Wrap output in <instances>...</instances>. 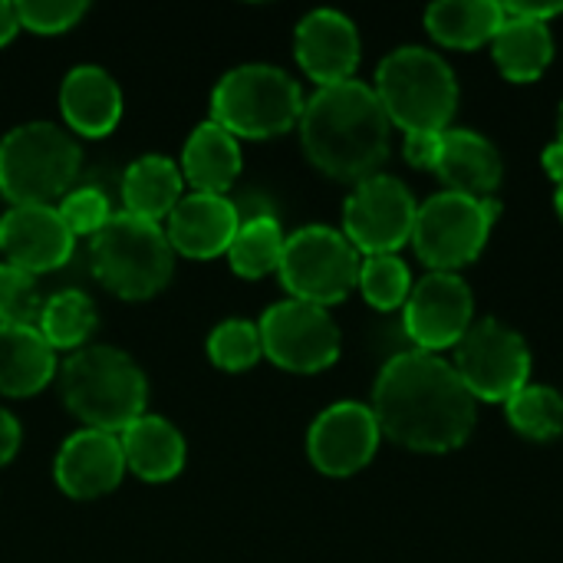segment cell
<instances>
[{"label":"cell","instance_id":"obj_1","mask_svg":"<svg viewBox=\"0 0 563 563\" xmlns=\"http://www.w3.org/2000/svg\"><path fill=\"white\" fill-rule=\"evenodd\" d=\"M379 432L412 452H455L475 429V399L455 366L412 350L393 356L373 386Z\"/></svg>","mask_w":563,"mask_h":563},{"label":"cell","instance_id":"obj_2","mask_svg":"<svg viewBox=\"0 0 563 563\" xmlns=\"http://www.w3.org/2000/svg\"><path fill=\"white\" fill-rule=\"evenodd\" d=\"M389 115L373 86L360 79L320 86L300 115L307 158L330 178L363 181L389 155Z\"/></svg>","mask_w":563,"mask_h":563},{"label":"cell","instance_id":"obj_3","mask_svg":"<svg viewBox=\"0 0 563 563\" xmlns=\"http://www.w3.org/2000/svg\"><path fill=\"white\" fill-rule=\"evenodd\" d=\"M59 393L66 409L96 432L119 435L125 426L145 416L148 383L139 363L106 343H89L59 369Z\"/></svg>","mask_w":563,"mask_h":563},{"label":"cell","instance_id":"obj_4","mask_svg":"<svg viewBox=\"0 0 563 563\" xmlns=\"http://www.w3.org/2000/svg\"><path fill=\"white\" fill-rule=\"evenodd\" d=\"M82 148L56 122H26L0 139V195L13 205H53L79 178Z\"/></svg>","mask_w":563,"mask_h":563},{"label":"cell","instance_id":"obj_5","mask_svg":"<svg viewBox=\"0 0 563 563\" xmlns=\"http://www.w3.org/2000/svg\"><path fill=\"white\" fill-rule=\"evenodd\" d=\"M376 96L393 125L412 132H445L455 106L459 82L452 66L426 46H399L376 69Z\"/></svg>","mask_w":563,"mask_h":563},{"label":"cell","instance_id":"obj_6","mask_svg":"<svg viewBox=\"0 0 563 563\" xmlns=\"http://www.w3.org/2000/svg\"><path fill=\"white\" fill-rule=\"evenodd\" d=\"M92 274L122 300L162 294L175 274V251L162 224L115 211L92 238Z\"/></svg>","mask_w":563,"mask_h":563},{"label":"cell","instance_id":"obj_7","mask_svg":"<svg viewBox=\"0 0 563 563\" xmlns=\"http://www.w3.org/2000/svg\"><path fill=\"white\" fill-rule=\"evenodd\" d=\"M303 92L297 79L267 63H244L224 73L211 92V122L241 139H274L300 125Z\"/></svg>","mask_w":563,"mask_h":563},{"label":"cell","instance_id":"obj_8","mask_svg":"<svg viewBox=\"0 0 563 563\" xmlns=\"http://www.w3.org/2000/svg\"><path fill=\"white\" fill-rule=\"evenodd\" d=\"M360 264L363 257L343 231L310 224L287 238L277 274L294 300L330 307L346 300L350 290H356Z\"/></svg>","mask_w":563,"mask_h":563},{"label":"cell","instance_id":"obj_9","mask_svg":"<svg viewBox=\"0 0 563 563\" xmlns=\"http://www.w3.org/2000/svg\"><path fill=\"white\" fill-rule=\"evenodd\" d=\"M498 211L501 205L495 198L475 201L455 191H442L429 198L419 208L416 228H412L416 254L432 271L455 274L459 267L472 264L485 251Z\"/></svg>","mask_w":563,"mask_h":563},{"label":"cell","instance_id":"obj_10","mask_svg":"<svg viewBox=\"0 0 563 563\" xmlns=\"http://www.w3.org/2000/svg\"><path fill=\"white\" fill-rule=\"evenodd\" d=\"M455 373L462 376L472 399L508 402L531 376V350L525 336L495 317L468 327L455 346Z\"/></svg>","mask_w":563,"mask_h":563},{"label":"cell","instance_id":"obj_11","mask_svg":"<svg viewBox=\"0 0 563 563\" xmlns=\"http://www.w3.org/2000/svg\"><path fill=\"white\" fill-rule=\"evenodd\" d=\"M264 356L287 373H323L340 360V327L327 307L303 300H280L267 307L257 323Z\"/></svg>","mask_w":563,"mask_h":563},{"label":"cell","instance_id":"obj_12","mask_svg":"<svg viewBox=\"0 0 563 563\" xmlns=\"http://www.w3.org/2000/svg\"><path fill=\"white\" fill-rule=\"evenodd\" d=\"M419 205L409 188L393 175H369L356 181L353 195L343 205V234L346 241L366 254H396L412 241Z\"/></svg>","mask_w":563,"mask_h":563},{"label":"cell","instance_id":"obj_13","mask_svg":"<svg viewBox=\"0 0 563 563\" xmlns=\"http://www.w3.org/2000/svg\"><path fill=\"white\" fill-rule=\"evenodd\" d=\"M475 300L459 274L432 271L422 277L406 300V333L422 353L459 346L472 327Z\"/></svg>","mask_w":563,"mask_h":563},{"label":"cell","instance_id":"obj_14","mask_svg":"<svg viewBox=\"0 0 563 563\" xmlns=\"http://www.w3.org/2000/svg\"><path fill=\"white\" fill-rule=\"evenodd\" d=\"M379 422L363 402H336L323 409L307 432V455L320 475L350 478L363 472L379 449Z\"/></svg>","mask_w":563,"mask_h":563},{"label":"cell","instance_id":"obj_15","mask_svg":"<svg viewBox=\"0 0 563 563\" xmlns=\"http://www.w3.org/2000/svg\"><path fill=\"white\" fill-rule=\"evenodd\" d=\"M76 251V238L66 228L56 205H13L0 218V254L7 264L26 274L59 271Z\"/></svg>","mask_w":563,"mask_h":563},{"label":"cell","instance_id":"obj_16","mask_svg":"<svg viewBox=\"0 0 563 563\" xmlns=\"http://www.w3.org/2000/svg\"><path fill=\"white\" fill-rule=\"evenodd\" d=\"M294 53L300 69L317 86H333L353 79L360 66V33L356 23L340 10H313L297 23Z\"/></svg>","mask_w":563,"mask_h":563},{"label":"cell","instance_id":"obj_17","mask_svg":"<svg viewBox=\"0 0 563 563\" xmlns=\"http://www.w3.org/2000/svg\"><path fill=\"white\" fill-rule=\"evenodd\" d=\"M125 475V459L119 435L112 432H96V429H79L73 432L53 462V478L63 495L76 501H92L109 495Z\"/></svg>","mask_w":563,"mask_h":563},{"label":"cell","instance_id":"obj_18","mask_svg":"<svg viewBox=\"0 0 563 563\" xmlns=\"http://www.w3.org/2000/svg\"><path fill=\"white\" fill-rule=\"evenodd\" d=\"M241 228V211L228 195H185L165 218V234L175 254L191 261H211L228 254Z\"/></svg>","mask_w":563,"mask_h":563},{"label":"cell","instance_id":"obj_19","mask_svg":"<svg viewBox=\"0 0 563 563\" xmlns=\"http://www.w3.org/2000/svg\"><path fill=\"white\" fill-rule=\"evenodd\" d=\"M59 112L82 139L109 135L122 119L119 82L102 66H73L59 86Z\"/></svg>","mask_w":563,"mask_h":563},{"label":"cell","instance_id":"obj_20","mask_svg":"<svg viewBox=\"0 0 563 563\" xmlns=\"http://www.w3.org/2000/svg\"><path fill=\"white\" fill-rule=\"evenodd\" d=\"M501 155L498 148L468 129H445L442 132V152L435 162V175L449 185L445 191L485 201L495 198L501 185Z\"/></svg>","mask_w":563,"mask_h":563},{"label":"cell","instance_id":"obj_21","mask_svg":"<svg viewBox=\"0 0 563 563\" xmlns=\"http://www.w3.org/2000/svg\"><path fill=\"white\" fill-rule=\"evenodd\" d=\"M119 445H122L125 472L152 485L178 478L188 459L185 435L168 419L148 412L119 432Z\"/></svg>","mask_w":563,"mask_h":563},{"label":"cell","instance_id":"obj_22","mask_svg":"<svg viewBox=\"0 0 563 563\" xmlns=\"http://www.w3.org/2000/svg\"><path fill=\"white\" fill-rule=\"evenodd\" d=\"M178 168L181 178L191 185V191L228 195V188L241 175V142L228 129L208 119L188 135Z\"/></svg>","mask_w":563,"mask_h":563},{"label":"cell","instance_id":"obj_23","mask_svg":"<svg viewBox=\"0 0 563 563\" xmlns=\"http://www.w3.org/2000/svg\"><path fill=\"white\" fill-rule=\"evenodd\" d=\"M56 369V353L36 327L0 323V396H36L53 383Z\"/></svg>","mask_w":563,"mask_h":563},{"label":"cell","instance_id":"obj_24","mask_svg":"<svg viewBox=\"0 0 563 563\" xmlns=\"http://www.w3.org/2000/svg\"><path fill=\"white\" fill-rule=\"evenodd\" d=\"M185 198V178L178 162L165 155H142L122 175V211L162 224Z\"/></svg>","mask_w":563,"mask_h":563},{"label":"cell","instance_id":"obj_25","mask_svg":"<svg viewBox=\"0 0 563 563\" xmlns=\"http://www.w3.org/2000/svg\"><path fill=\"white\" fill-rule=\"evenodd\" d=\"M495 63L511 82H534L544 76V69L554 59V40L548 23L525 20V16H505L501 30L492 40Z\"/></svg>","mask_w":563,"mask_h":563},{"label":"cell","instance_id":"obj_26","mask_svg":"<svg viewBox=\"0 0 563 563\" xmlns=\"http://www.w3.org/2000/svg\"><path fill=\"white\" fill-rule=\"evenodd\" d=\"M505 23L501 3L492 0H442L426 10V26L442 46L455 49H475L488 40Z\"/></svg>","mask_w":563,"mask_h":563},{"label":"cell","instance_id":"obj_27","mask_svg":"<svg viewBox=\"0 0 563 563\" xmlns=\"http://www.w3.org/2000/svg\"><path fill=\"white\" fill-rule=\"evenodd\" d=\"M284 244H287V234H284L280 221L274 214H254V218L241 221V228L228 247V264L238 277H247V280L267 277L280 267Z\"/></svg>","mask_w":563,"mask_h":563},{"label":"cell","instance_id":"obj_28","mask_svg":"<svg viewBox=\"0 0 563 563\" xmlns=\"http://www.w3.org/2000/svg\"><path fill=\"white\" fill-rule=\"evenodd\" d=\"M96 323H99L96 303L82 290H59L49 300H43L36 330L53 346V353H59V350L76 353V350L89 346Z\"/></svg>","mask_w":563,"mask_h":563},{"label":"cell","instance_id":"obj_29","mask_svg":"<svg viewBox=\"0 0 563 563\" xmlns=\"http://www.w3.org/2000/svg\"><path fill=\"white\" fill-rule=\"evenodd\" d=\"M505 409H508L511 429H518L525 439L551 442L563 435V396L551 386L528 383L505 402Z\"/></svg>","mask_w":563,"mask_h":563},{"label":"cell","instance_id":"obj_30","mask_svg":"<svg viewBox=\"0 0 563 563\" xmlns=\"http://www.w3.org/2000/svg\"><path fill=\"white\" fill-rule=\"evenodd\" d=\"M376 310H396L412 294V274L402 257L396 254H376L363 257L360 264V284H356Z\"/></svg>","mask_w":563,"mask_h":563},{"label":"cell","instance_id":"obj_31","mask_svg":"<svg viewBox=\"0 0 563 563\" xmlns=\"http://www.w3.org/2000/svg\"><path fill=\"white\" fill-rule=\"evenodd\" d=\"M208 356L224 373H244V369L257 366V360L264 356L257 323L238 320V317L218 323L208 336Z\"/></svg>","mask_w":563,"mask_h":563},{"label":"cell","instance_id":"obj_32","mask_svg":"<svg viewBox=\"0 0 563 563\" xmlns=\"http://www.w3.org/2000/svg\"><path fill=\"white\" fill-rule=\"evenodd\" d=\"M40 310H43V297H40L36 277L13 264H0V323L36 327Z\"/></svg>","mask_w":563,"mask_h":563},{"label":"cell","instance_id":"obj_33","mask_svg":"<svg viewBox=\"0 0 563 563\" xmlns=\"http://www.w3.org/2000/svg\"><path fill=\"white\" fill-rule=\"evenodd\" d=\"M56 211L63 214L73 238H96L109 224V218L115 214L106 191H99V188H73L56 205Z\"/></svg>","mask_w":563,"mask_h":563},{"label":"cell","instance_id":"obj_34","mask_svg":"<svg viewBox=\"0 0 563 563\" xmlns=\"http://www.w3.org/2000/svg\"><path fill=\"white\" fill-rule=\"evenodd\" d=\"M16 16H20V30L53 36V33L73 30L86 16V3L82 0H16Z\"/></svg>","mask_w":563,"mask_h":563},{"label":"cell","instance_id":"obj_35","mask_svg":"<svg viewBox=\"0 0 563 563\" xmlns=\"http://www.w3.org/2000/svg\"><path fill=\"white\" fill-rule=\"evenodd\" d=\"M439 152H442V132H412V135H406V162L409 165L435 172Z\"/></svg>","mask_w":563,"mask_h":563},{"label":"cell","instance_id":"obj_36","mask_svg":"<svg viewBox=\"0 0 563 563\" xmlns=\"http://www.w3.org/2000/svg\"><path fill=\"white\" fill-rule=\"evenodd\" d=\"M501 10H505V16H525V20L548 23L558 13H563V3H525V0H515V3H501Z\"/></svg>","mask_w":563,"mask_h":563},{"label":"cell","instance_id":"obj_37","mask_svg":"<svg viewBox=\"0 0 563 563\" xmlns=\"http://www.w3.org/2000/svg\"><path fill=\"white\" fill-rule=\"evenodd\" d=\"M20 439H23L20 422L7 409H0V468L13 462V455L20 452Z\"/></svg>","mask_w":563,"mask_h":563},{"label":"cell","instance_id":"obj_38","mask_svg":"<svg viewBox=\"0 0 563 563\" xmlns=\"http://www.w3.org/2000/svg\"><path fill=\"white\" fill-rule=\"evenodd\" d=\"M20 30V16H16V3L0 0V46H7Z\"/></svg>","mask_w":563,"mask_h":563},{"label":"cell","instance_id":"obj_39","mask_svg":"<svg viewBox=\"0 0 563 563\" xmlns=\"http://www.w3.org/2000/svg\"><path fill=\"white\" fill-rule=\"evenodd\" d=\"M541 162H544L548 175H551L558 185H563V142L561 139H558L554 145H548V148H544V158H541Z\"/></svg>","mask_w":563,"mask_h":563},{"label":"cell","instance_id":"obj_40","mask_svg":"<svg viewBox=\"0 0 563 563\" xmlns=\"http://www.w3.org/2000/svg\"><path fill=\"white\" fill-rule=\"evenodd\" d=\"M554 201H558V214H561L563 221V185H558V198H554Z\"/></svg>","mask_w":563,"mask_h":563},{"label":"cell","instance_id":"obj_41","mask_svg":"<svg viewBox=\"0 0 563 563\" xmlns=\"http://www.w3.org/2000/svg\"><path fill=\"white\" fill-rule=\"evenodd\" d=\"M558 132H561V142H563V102H561V115H558Z\"/></svg>","mask_w":563,"mask_h":563}]
</instances>
